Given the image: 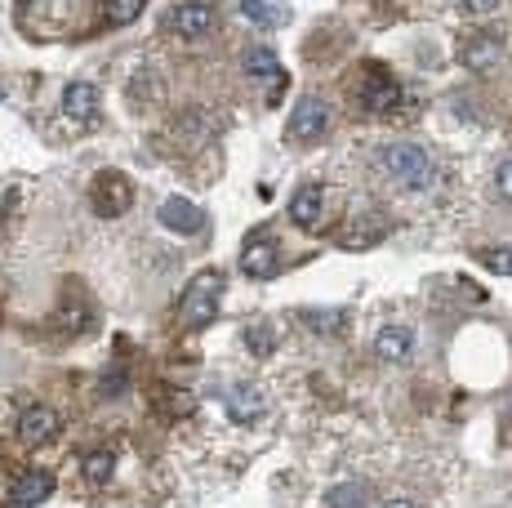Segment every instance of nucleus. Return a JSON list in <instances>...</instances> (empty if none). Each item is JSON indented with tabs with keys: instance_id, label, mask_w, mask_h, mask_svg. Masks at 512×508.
Wrapping results in <instances>:
<instances>
[{
	"instance_id": "obj_1",
	"label": "nucleus",
	"mask_w": 512,
	"mask_h": 508,
	"mask_svg": "<svg viewBox=\"0 0 512 508\" xmlns=\"http://www.w3.org/2000/svg\"><path fill=\"white\" fill-rule=\"evenodd\" d=\"M223 290H228V281H223L219 268H201V272H196V277L187 281V295H183V326L187 330L214 326L219 304H223Z\"/></svg>"
},
{
	"instance_id": "obj_2",
	"label": "nucleus",
	"mask_w": 512,
	"mask_h": 508,
	"mask_svg": "<svg viewBox=\"0 0 512 508\" xmlns=\"http://www.w3.org/2000/svg\"><path fill=\"white\" fill-rule=\"evenodd\" d=\"M379 161H383V170L410 192L432 188V179H437V165H432V156L423 152L419 143H388Z\"/></svg>"
},
{
	"instance_id": "obj_3",
	"label": "nucleus",
	"mask_w": 512,
	"mask_h": 508,
	"mask_svg": "<svg viewBox=\"0 0 512 508\" xmlns=\"http://www.w3.org/2000/svg\"><path fill=\"white\" fill-rule=\"evenodd\" d=\"M90 205H94L98 219H121V214L134 205V183H130V174H121V170H98L94 183H90Z\"/></svg>"
},
{
	"instance_id": "obj_4",
	"label": "nucleus",
	"mask_w": 512,
	"mask_h": 508,
	"mask_svg": "<svg viewBox=\"0 0 512 508\" xmlns=\"http://www.w3.org/2000/svg\"><path fill=\"white\" fill-rule=\"evenodd\" d=\"M330 130V107L317 94H303L290 112V125H285V139L290 143H317L321 134Z\"/></svg>"
},
{
	"instance_id": "obj_5",
	"label": "nucleus",
	"mask_w": 512,
	"mask_h": 508,
	"mask_svg": "<svg viewBox=\"0 0 512 508\" xmlns=\"http://www.w3.org/2000/svg\"><path fill=\"white\" fill-rule=\"evenodd\" d=\"M401 99H406V90H401V81H392L383 67H370L366 72V81H361V107L374 116H388V112H397Z\"/></svg>"
},
{
	"instance_id": "obj_6",
	"label": "nucleus",
	"mask_w": 512,
	"mask_h": 508,
	"mask_svg": "<svg viewBox=\"0 0 512 508\" xmlns=\"http://www.w3.org/2000/svg\"><path fill=\"white\" fill-rule=\"evenodd\" d=\"M165 27H170L179 41H201V36H210V27H214V5H205V0H183V5H174V14Z\"/></svg>"
},
{
	"instance_id": "obj_7",
	"label": "nucleus",
	"mask_w": 512,
	"mask_h": 508,
	"mask_svg": "<svg viewBox=\"0 0 512 508\" xmlns=\"http://www.w3.org/2000/svg\"><path fill=\"white\" fill-rule=\"evenodd\" d=\"M54 495V473L49 468H27V473L14 477L9 486V508H36Z\"/></svg>"
},
{
	"instance_id": "obj_8",
	"label": "nucleus",
	"mask_w": 512,
	"mask_h": 508,
	"mask_svg": "<svg viewBox=\"0 0 512 508\" xmlns=\"http://www.w3.org/2000/svg\"><path fill=\"white\" fill-rule=\"evenodd\" d=\"M290 219L299 223L303 232H317L321 219H326V188H321V183H303L290 197Z\"/></svg>"
},
{
	"instance_id": "obj_9",
	"label": "nucleus",
	"mask_w": 512,
	"mask_h": 508,
	"mask_svg": "<svg viewBox=\"0 0 512 508\" xmlns=\"http://www.w3.org/2000/svg\"><path fill=\"white\" fill-rule=\"evenodd\" d=\"M223 410H228L232 424H254V419L263 415V388L254 384V379H241V384L228 388V397H223Z\"/></svg>"
},
{
	"instance_id": "obj_10",
	"label": "nucleus",
	"mask_w": 512,
	"mask_h": 508,
	"mask_svg": "<svg viewBox=\"0 0 512 508\" xmlns=\"http://www.w3.org/2000/svg\"><path fill=\"white\" fill-rule=\"evenodd\" d=\"M383 237H388V219H383V214H357V219L339 232V246L343 250H370V246H379Z\"/></svg>"
},
{
	"instance_id": "obj_11",
	"label": "nucleus",
	"mask_w": 512,
	"mask_h": 508,
	"mask_svg": "<svg viewBox=\"0 0 512 508\" xmlns=\"http://www.w3.org/2000/svg\"><path fill=\"white\" fill-rule=\"evenodd\" d=\"M277 268H281V259H277V241L272 237H259V241H250V246L241 250V272L250 281L277 277Z\"/></svg>"
},
{
	"instance_id": "obj_12",
	"label": "nucleus",
	"mask_w": 512,
	"mask_h": 508,
	"mask_svg": "<svg viewBox=\"0 0 512 508\" xmlns=\"http://www.w3.org/2000/svg\"><path fill=\"white\" fill-rule=\"evenodd\" d=\"M63 112L76 125H94L98 121V85L94 81H72L63 90Z\"/></svg>"
},
{
	"instance_id": "obj_13",
	"label": "nucleus",
	"mask_w": 512,
	"mask_h": 508,
	"mask_svg": "<svg viewBox=\"0 0 512 508\" xmlns=\"http://www.w3.org/2000/svg\"><path fill=\"white\" fill-rule=\"evenodd\" d=\"M161 223L170 232H179V237H196L205 228V214H201V205H192L187 197H170V201H161Z\"/></svg>"
},
{
	"instance_id": "obj_14",
	"label": "nucleus",
	"mask_w": 512,
	"mask_h": 508,
	"mask_svg": "<svg viewBox=\"0 0 512 508\" xmlns=\"http://www.w3.org/2000/svg\"><path fill=\"white\" fill-rule=\"evenodd\" d=\"M410 353H415V326L392 321V326H383L379 335H374V357L379 361H406Z\"/></svg>"
},
{
	"instance_id": "obj_15",
	"label": "nucleus",
	"mask_w": 512,
	"mask_h": 508,
	"mask_svg": "<svg viewBox=\"0 0 512 508\" xmlns=\"http://www.w3.org/2000/svg\"><path fill=\"white\" fill-rule=\"evenodd\" d=\"M18 437H23L27 446L54 442V437H58V415L49 406H27L23 415H18Z\"/></svg>"
},
{
	"instance_id": "obj_16",
	"label": "nucleus",
	"mask_w": 512,
	"mask_h": 508,
	"mask_svg": "<svg viewBox=\"0 0 512 508\" xmlns=\"http://www.w3.org/2000/svg\"><path fill=\"white\" fill-rule=\"evenodd\" d=\"M245 72H250L254 81H268V99L277 103V94H281V85H285V72H281L277 54H272L268 45H254V50L245 54Z\"/></svg>"
},
{
	"instance_id": "obj_17",
	"label": "nucleus",
	"mask_w": 512,
	"mask_h": 508,
	"mask_svg": "<svg viewBox=\"0 0 512 508\" xmlns=\"http://www.w3.org/2000/svg\"><path fill=\"white\" fill-rule=\"evenodd\" d=\"M499 54H504V41H499L495 32H472L464 41V50H459V63L472 67V72H481V67H490Z\"/></svg>"
},
{
	"instance_id": "obj_18",
	"label": "nucleus",
	"mask_w": 512,
	"mask_h": 508,
	"mask_svg": "<svg viewBox=\"0 0 512 508\" xmlns=\"http://www.w3.org/2000/svg\"><path fill=\"white\" fill-rule=\"evenodd\" d=\"M112 473H116V455L112 451H90V455H81V477L90 486H107L112 482Z\"/></svg>"
},
{
	"instance_id": "obj_19",
	"label": "nucleus",
	"mask_w": 512,
	"mask_h": 508,
	"mask_svg": "<svg viewBox=\"0 0 512 508\" xmlns=\"http://www.w3.org/2000/svg\"><path fill=\"white\" fill-rule=\"evenodd\" d=\"M241 14L250 18V23H259V27H281L285 18H290L281 0H241Z\"/></svg>"
},
{
	"instance_id": "obj_20",
	"label": "nucleus",
	"mask_w": 512,
	"mask_h": 508,
	"mask_svg": "<svg viewBox=\"0 0 512 508\" xmlns=\"http://www.w3.org/2000/svg\"><path fill=\"white\" fill-rule=\"evenodd\" d=\"M245 348H250L254 357L277 353V330H272V321H250V326H245Z\"/></svg>"
},
{
	"instance_id": "obj_21",
	"label": "nucleus",
	"mask_w": 512,
	"mask_h": 508,
	"mask_svg": "<svg viewBox=\"0 0 512 508\" xmlns=\"http://www.w3.org/2000/svg\"><path fill=\"white\" fill-rule=\"evenodd\" d=\"M326 504H330V508H366V486H357V482H343V486H330Z\"/></svg>"
},
{
	"instance_id": "obj_22",
	"label": "nucleus",
	"mask_w": 512,
	"mask_h": 508,
	"mask_svg": "<svg viewBox=\"0 0 512 508\" xmlns=\"http://www.w3.org/2000/svg\"><path fill=\"white\" fill-rule=\"evenodd\" d=\"M477 263H481V268H490V272H499V277H512V250H508V246H490V250H481V254H477Z\"/></svg>"
},
{
	"instance_id": "obj_23",
	"label": "nucleus",
	"mask_w": 512,
	"mask_h": 508,
	"mask_svg": "<svg viewBox=\"0 0 512 508\" xmlns=\"http://www.w3.org/2000/svg\"><path fill=\"white\" fill-rule=\"evenodd\" d=\"M143 14V0H107V23L112 27H125Z\"/></svg>"
},
{
	"instance_id": "obj_24",
	"label": "nucleus",
	"mask_w": 512,
	"mask_h": 508,
	"mask_svg": "<svg viewBox=\"0 0 512 508\" xmlns=\"http://www.w3.org/2000/svg\"><path fill=\"white\" fill-rule=\"evenodd\" d=\"M495 192H499L504 201H512V156L495 170Z\"/></svg>"
},
{
	"instance_id": "obj_25",
	"label": "nucleus",
	"mask_w": 512,
	"mask_h": 508,
	"mask_svg": "<svg viewBox=\"0 0 512 508\" xmlns=\"http://www.w3.org/2000/svg\"><path fill=\"white\" fill-rule=\"evenodd\" d=\"M459 5H464L468 14H495V9H504L508 0H459Z\"/></svg>"
},
{
	"instance_id": "obj_26",
	"label": "nucleus",
	"mask_w": 512,
	"mask_h": 508,
	"mask_svg": "<svg viewBox=\"0 0 512 508\" xmlns=\"http://www.w3.org/2000/svg\"><path fill=\"white\" fill-rule=\"evenodd\" d=\"M383 508H415V504H410V500H388Z\"/></svg>"
}]
</instances>
